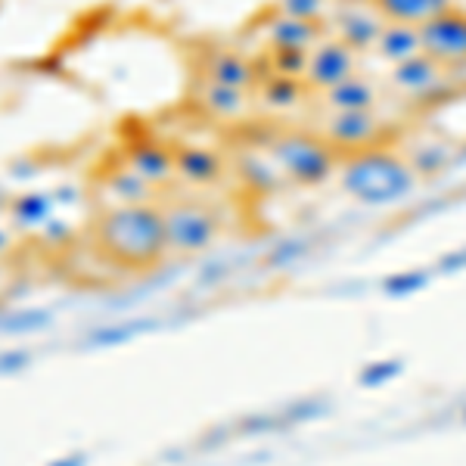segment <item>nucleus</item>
I'll use <instances>...</instances> for the list:
<instances>
[{
  "label": "nucleus",
  "mask_w": 466,
  "mask_h": 466,
  "mask_svg": "<svg viewBox=\"0 0 466 466\" xmlns=\"http://www.w3.org/2000/svg\"><path fill=\"white\" fill-rule=\"evenodd\" d=\"M430 287V274L426 270H398V274H389L382 280V292L392 299H408V296H417Z\"/></svg>",
  "instance_id": "412c9836"
},
{
  "label": "nucleus",
  "mask_w": 466,
  "mask_h": 466,
  "mask_svg": "<svg viewBox=\"0 0 466 466\" xmlns=\"http://www.w3.org/2000/svg\"><path fill=\"white\" fill-rule=\"evenodd\" d=\"M255 109H268V112H296L311 100V87L305 85V78H292V75H274L265 72L255 87Z\"/></svg>",
  "instance_id": "2eb2a0df"
},
{
  "label": "nucleus",
  "mask_w": 466,
  "mask_h": 466,
  "mask_svg": "<svg viewBox=\"0 0 466 466\" xmlns=\"http://www.w3.org/2000/svg\"><path fill=\"white\" fill-rule=\"evenodd\" d=\"M90 243L96 255L122 270H149L168 255L162 202L103 206L90 218Z\"/></svg>",
  "instance_id": "f257e3e1"
},
{
  "label": "nucleus",
  "mask_w": 466,
  "mask_h": 466,
  "mask_svg": "<svg viewBox=\"0 0 466 466\" xmlns=\"http://www.w3.org/2000/svg\"><path fill=\"white\" fill-rule=\"evenodd\" d=\"M261 37H265V50H299V54H311L314 47L327 37V28L318 22H305L287 13L274 10L261 16Z\"/></svg>",
  "instance_id": "f8f14e48"
},
{
  "label": "nucleus",
  "mask_w": 466,
  "mask_h": 466,
  "mask_svg": "<svg viewBox=\"0 0 466 466\" xmlns=\"http://www.w3.org/2000/svg\"><path fill=\"white\" fill-rule=\"evenodd\" d=\"M404 159L410 162V168L417 171L420 180H426V177H435V175H445L451 165H454L457 153L448 140L430 137V140H417L410 149H404Z\"/></svg>",
  "instance_id": "6ab92c4d"
},
{
  "label": "nucleus",
  "mask_w": 466,
  "mask_h": 466,
  "mask_svg": "<svg viewBox=\"0 0 466 466\" xmlns=\"http://www.w3.org/2000/svg\"><path fill=\"white\" fill-rule=\"evenodd\" d=\"M13 246H16V243H13V233L6 228H0V258H10Z\"/></svg>",
  "instance_id": "a878e982"
},
{
  "label": "nucleus",
  "mask_w": 466,
  "mask_h": 466,
  "mask_svg": "<svg viewBox=\"0 0 466 466\" xmlns=\"http://www.w3.org/2000/svg\"><path fill=\"white\" fill-rule=\"evenodd\" d=\"M122 162L134 175H140L153 190L177 184V165H175V144L153 137V134H140L125 147Z\"/></svg>",
  "instance_id": "6e6552de"
},
{
  "label": "nucleus",
  "mask_w": 466,
  "mask_h": 466,
  "mask_svg": "<svg viewBox=\"0 0 466 466\" xmlns=\"http://www.w3.org/2000/svg\"><path fill=\"white\" fill-rule=\"evenodd\" d=\"M165 237H168V255H199L221 237V218L212 206L177 197L162 202Z\"/></svg>",
  "instance_id": "39448f33"
},
{
  "label": "nucleus",
  "mask_w": 466,
  "mask_h": 466,
  "mask_svg": "<svg viewBox=\"0 0 466 466\" xmlns=\"http://www.w3.org/2000/svg\"><path fill=\"white\" fill-rule=\"evenodd\" d=\"M193 100H197L202 116L215 118V122H224V125L243 122V118L255 109L252 94L224 87V85H212V81H202V78L197 85V96H193Z\"/></svg>",
  "instance_id": "4468645a"
},
{
  "label": "nucleus",
  "mask_w": 466,
  "mask_h": 466,
  "mask_svg": "<svg viewBox=\"0 0 466 466\" xmlns=\"http://www.w3.org/2000/svg\"><path fill=\"white\" fill-rule=\"evenodd\" d=\"M389 90L401 96L413 109H439L461 94L448 66L435 63L432 56L417 54L398 66H389Z\"/></svg>",
  "instance_id": "20e7f679"
},
{
  "label": "nucleus",
  "mask_w": 466,
  "mask_h": 466,
  "mask_svg": "<svg viewBox=\"0 0 466 466\" xmlns=\"http://www.w3.org/2000/svg\"><path fill=\"white\" fill-rule=\"evenodd\" d=\"M177 180L187 187H218L230 171V159L212 147L180 144L175 147Z\"/></svg>",
  "instance_id": "ddd939ff"
},
{
  "label": "nucleus",
  "mask_w": 466,
  "mask_h": 466,
  "mask_svg": "<svg viewBox=\"0 0 466 466\" xmlns=\"http://www.w3.org/2000/svg\"><path fill=\"white\" fill-rule=\"evenodd\" d=\"M398 373H401V364H398V360H377V364L360 370V386L380 389V386H386V382H392Z\"/></svg>",
  "instance_id": "5701e85b"
},
{
  "label": "nucleus",
  "mask_w": 466,
  "mask_h": 466,
  "mask_svg": "<svg viewBox=\"0 0 466 466\" xmlns=\"http://www.w3.org/2000/svg\"><path fill=\"white\" fill-rule=\"evenodd\" d=\"M389 19L380 13L377 0H333V10L327 16V35L339 37L355 54H373L382 28Z\"/></svg>",
  "instance_id": "0eeeda50"
},
{
  "label": "nucleus",
  "mask_w": 466,
  "mask_h": 466,
  "mask_svg": "<svg viewBox=\"0 0 466 466\" xmlns=\"http://www.w3.org/2000/svg\"><path fill=\"white\" fill-rule=\"evenodd\" d=\"M339 190L358 206L367 208H389L413 197L420 187L417 171L404 159L401 149L392 147H373L364 153L342 156L339 171Z\"/></svg>",
  "instance_id": "f03ea898"
},
{
  "label": "nucleus",
  "mask_w": 466,
  "mask_h": 466,
  "mask_svg": "<svg viewBox=\"0 0 466 466\" xmlns=\"http://www.w3.org/2000/svg\"><path fill=\"white\" fill-rule=\"evenodd\" d=\"M318 134L327 140L339 156L364 153L373 147H386V122L380 109H358V112H323Z\"/></svg>",
  "instance_id": "423d86ee"
},
{
  "label": "nucleus",
  "mask_w": 466,
  "mask_h": 466,
  "mask_svg": "<svg viewBox=\"0 0 466 466\" xmlns=\"http://www.w3.org/2000/svg\"><path fill=\"white\" fill-rule=\"evenodd\" d=\"M358 56L349 44H342L339 37L327 35L318 47L308 54V69H305V85L311 87V94H323V90L336 87L339 81L351 78L360 72Z\"/></svg>",
  "instance_id": "1a4fd4ad"
},
{
  "label": "nucleus",
  "mask_w": 466,
  "mask_h": 466,
  "mask_svg": "<svg viewBox=\"0 0 466 466\" xmlns=\"http://www.w3.org/2000/svg\"><path fill=\"white\" fill-rule=\"evenodd\" d=\"M233 168L239 171V180H243L246 190L258 193V197H270V193L287 187L283 171L277 168V162L270 159V153L261 144H255L249 149H239L237 159H233Z\"/></svg>",
  "instance_id": "dca6fc26"
},
{
  "label": "nucleus",
  "mask_w": 466,
  "mask_h": 466,
  "mask_svg": "<svg viewBox=\"0 0 466 466\" xmlns=\"http://www.w3.org/2000/svg\"><path fill=\"white\" fill-rule=\"evenodd\" d=\"M261 75H265V69H261L258 59H252L249 54L233 50V47H212L199 59L202 81H212V85H224L233 90H246V94H255Z\"/></svg>",
  "instance_id": "9d476101"
},
{
  "label": "nucleus",
  "mask_w": 466,
  "mask_h": 466,
  "mask_svg": "<svg viewBox=\"0 0 466 466\" xmlns=\"http://www.w3.org/2000/svg\"><path fill=\"white\" fill-rule=\"evenodd\" d=\"M305 252H308V239H302V237H292V239H287V243H280L274 252L268 255V265H270V268H287V265H296L299 258H305Z\"/></svg>",
  "instance_id": "b1692460"
},
{
  "label": "nucleus",
  "mask_w": 466,
  "mask_h": 466,
  "mask_svg": "<svg viewBox=\"0 0 466 466\" xmlns=\"http://www.w3.org/2000/svg\"><path fill=\"white\" fill-rule=\"evenodd\" d=\"M274 10L287 13V16L305 19V22H318L327 25V16L333 10V0H277Z\"/></svg>",
  "instance_id": "4be33fe9"
},
{
  "label": "nucleus",
  "mask_w": 466,
  "mask_h": 466,
  "mask_svg": "<svg viewBox=\"0 0 466 466\" xmlns=\"http://www.w3.org/2000/svg\"><path fill=\"white\" fill-rule=\"evenodd\" d=\"M420 44H423V54L432 56L435 63L448 66H463L466 63V13L463 10H448L432 22L420 25Z\"/></svg>",
  "instance_id": "9b49d317"
},
{
  "label": "nucleus",
  "mask_w": 466,
  "mask_h": 466,
  "mask_svg": "<svg viewBox=\"0 0 466 466\" xmlns=\"http://www.w3.org/2000/svg\"><path fill=\"white\" fill-rule=\"evenodd\" d=\"M13 280H16V265L10 258H0V296L13 287Z\"/></svg>",
  "instance_id": "393cba45"
},
{
  "label": "nucleus",
  "mask_w": 466,
  "mask_h": 466,
  "mask_svg": "<svg viewBox=\"0 0 466 466\" xmlns=\"http://www.w3.org/2000/svg\"><path fill=\"white\" fill-rule=\"evenodd\" d=\"M382 90L370 75L358 72L351 78L339 81L336 87L318 94L323 112H358V109H380Z\"/></svg>",
  "instance_id": "f3484780"
},
{
  "label": "nucleus",
  "mask_w": 466,
  "mask_h": 466,
  "mask_svg": "<svg viewBox=\"0 0 466 466\" xmlns=\"http://www.w3.org/2000/svg\"><path fill=\"white\" fill-rule=\"evenodd\" d=\"M380 13L389 22H404V25H426L441 13L454 10V0H377Z\"/></svg>",
  "instance_id": "aec40b11"
},
{
  "label": "nucleus",
  "mask_w": 466,
  "mask_h": 466,
  "mask_svg": "<svg viewBox=\"0 0 466 466\" xmlns=\"http://www.w3.org/2000/svg\"><path fill=\"white\" fill-rule=\"evenodd\" d=\"M461 420H463V426H466V408H463V413H461Z\"/></svg>",
  "instance_id": "bb28decb"
},
{
  "label": "nucleus",
  "mask_w": 466,
  "mask_h": 466,
  "mask_svg": "<svg viewBox=\"0 0 466 466\" xmlns=\"http://www.w3.org/2000/svg\"><path fill=\"white\" fill-rule=\"evenodd\" d=\"M283 171L287 184L292 187H320L336 177L342 156L336 153L318 131H305V127H283V131H270V137L258 140Z\"/></svg>",
  "instance_id": "7ed1b4c3"
},
{
  "label": "nucleus",
  "mask_w": 466,
  "mask_h": 466,
  "mask_svg": "<svg viewBox=\"0 0 466 466\" xmlns=\"http://www.w3.org/2000/svg\"><path fill=\"white\" fill-rule=\"evenodd\" d=\"M373 54H377L386 66H398V63H404V59L423 54V44H420V28L417 25H404V22H389V25L382 28Z\"/></svg>",
  "instance_id": "a211bd4d"
}]
</instances>
